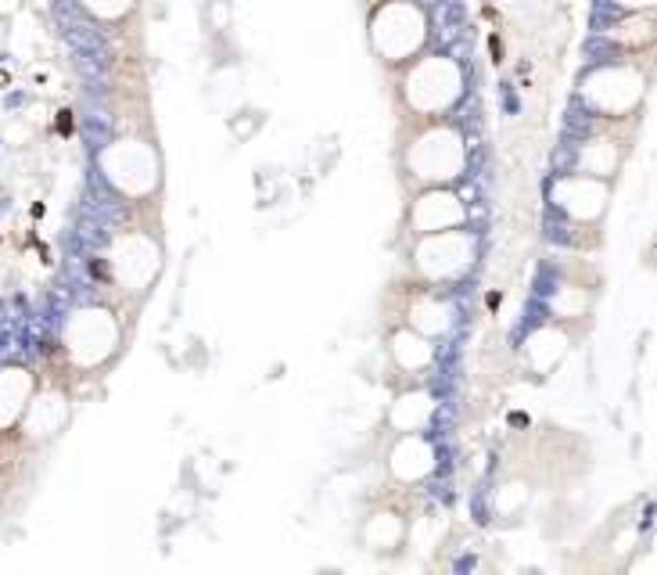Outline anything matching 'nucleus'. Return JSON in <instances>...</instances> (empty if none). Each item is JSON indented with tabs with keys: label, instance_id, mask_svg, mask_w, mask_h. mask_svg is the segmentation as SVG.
<instances>
[{
	"label": "nucleus",
	"instance_id": "f257e3e1",
	"mask_svg": "<svg viewBox=\"0 0 657 575\" xmlns=\"http://www.w3.org/2000/svg\"><path fill=\"white\" fill-rule=\"evenodd\" d=\"M428 40V15L413 0H385L370 15V47L381 62H410Z\"/></svg>",
	"mask_w": 657,
	"mask_h": 575
},
{
	"label": "nucleus",
	"instance_id": "f03ea898",
	"mask_svg": "<svg viewBox=\"0 0 657 575\" xmlns=\"http://www.w3.org/2000/svg\"><path fill=\"white\" fill-rule=\"evenodd\" d=\"M467 166V148L460 130H453L446 122H435L428 130H421L406 144V169L417 176L424 187H442L460 180Z\"/></svg>",
	"mask_w": 657,
	"mask_h": 575
},
{
	"label": "nucleus",
	"instance_id": "7ed1b4c3",
	"mask_svg": "<svg viewBox=\"0 0 657 575\" xmlns=\"http://www.w3.org/2000/svg\"><path fill=\"white\" fill-rule=\"evenodd\" d=\"M101 173L119 194L126 198H144L158 187L162 180V158L148 140L140 137H122L112 140L101 151Z\"/></svg>",
	"mask_w": 657,
	"mask_h": 575
},
{
	"label": "nucleus",
	"instance_id": "20e7f679",
	"mask_svg": "<svg viewBox=\"0 0 657 575\" xmlns=\"http://www.w3.org/2000/svg\"><path fill=\"white\" fill-rule=\"evenodd\" d=\"M464 94V72L446 54H428L406 76V101L421 115H446Z\"/></svg>",
	"mask_w": 657,
	"mask_h": 575
},
{
	"label": "nucleus",
	"instance_id": "39448f33",
	"mask_svg": "<svg viewBox=\"0 0 657 575\" xmlns=\"http://www.w3.org/2000/svg\"><path fill=\"white\" fill-rule=\"evenodd\" d=\"M474 263V238L464 227L421 234L413 248V266L428 284H453L460 281Z\"/></svg>",
	"mask_w": 657,
	"mask_h": 575
},
{
	"label": "nucleus",
	"instance_id": "423d86ee",
	"mask_svg": "<svg viewBox=\"0 0 657 575\" xmlns=\"http://www.w3.org/2000/svg\"><path fill=\"white\" fill-rule=\"evenodd\" d=\"M119 338L122 334H119L115 317L101 310V305H94V310L72 313L68 328H65V349L79 367H101L119 349Z\"/></svg>",
	"mask_w": 657,
	"mask_h": 575
},
{
	"label": "nucleus",
	"instance_id": "0eeeda50",
	"mask_svg": "<svg viewBox=\"0 0 657 575\" xmlns=\"http://www.w3.org/2000/svg\"><path fill=\"white\" fill-rule=\"evenodd\" d=\"M643 76L636 72L632 65H604L586 76V94L589 108L600 115H611V119H622L629 112H636L643 101Z\"/></svg>",
	"mask_w": 657,
	"mask_h": 575
},
{
	"label": "nucleus",
	"instance_id": "6e6552de",
	"mask_svg": "<svg viewBox=\"0 0 657 575\" xmlns=\"http://www.w3.org/2000/svg\"><path fill=\"white\" fill-rule=\"evenodd\" d=\"M108 270H112V277L126 292H140L158 274V245L148 234H137V230L119 234L112 241V252H108Z\"/></svg>",
	"mask_w": 657,
	"mask_h": 575
},
{
	"label": "nucleus",
	"instance_id": "1a4fd4ad",
	"mask_svg": "<svg viewBox=\"0 0 657 575\" xmlns=\"http://www.w3.org/2000/svg\"><path fill=\"white\" fill-rule=\"evenodd\" d=\"M607 198H611L607 180L589 176V173L560 176L557 187H553V202L578 223H596L600 216H604V209H607Z\"/></svg>",
	"mask_w": 657,
	"mask_h": 575
},
{
	"label": "nucleus",
	"instance_id": "9d476101",
	"mask_svg": "<svg viewBox=\"0 0 657 575\" xmlns=\"http://www.w3.org/2000/svg\"><path fill=\"white\" fill-rule=\"evenodd\" d=\"M467 223V205L460 202L449 184L442 187H424V194L410 205V227L417 234H438V230H453Z\"/></svg>",
	"mask_w": 657,
	"mask_h": 575
},
{
	"label": "nucleus",
	"instance_id": "9b49d317",
	"mask_svg": "<svg viewBox=\"0 0 657 575\" xmlns=\"http://www.w3.org/2000/svg\"><path fill=\"white\" fill-rule=\"evenodd\" d=\"M435 446L431 439L424 435V431H403L399 435V442L392 446V453H388V467H392V475L399 482H406V485H417V482H424L431 471H435Z\"/></svg>",
	"mask_w": 657,
	"mask_h": 575
},
{
	"label": "nucleus",
	"instance_id": "f8f14e48",
	"mask_svg": "<svg viewBox=\"0 0 657 575\" xmlns=\"http://www.w3.org/2000/svg\"><path fill=\"white\" fill-rule=\"evenodd\" d=\"M435 406L438 403H435V395L428 388H410L392 403L388 424L399 431V435H403V431H424L431 424V417H435Z\"/></svg>",
	"mask_w": 657,
	"mask_h": 575
},
{
	"label": "nucleus",
	"instance_id": "ddd939ff",
	"mask_svg": "<svg viewBox=\"0 0 657 575\" xmlns=\"http://www.w3.org/2000/svg\"><path fill=\"white\" fill-rule=\"evenodd\" d=\"M453 317H456V310L442 299V295H435V292H428V295H417L413 302H410V310H406V328H413V331H421V334H428L431 341L438 338V334H446L449 328H453Z\"/></svg>",
	"mask_w": 657,
	"mask_h": 575
},
{
	"label": "nucleus",
	"instance_id": "4468645a",
	"mask_svg": "<svg viewBox=\"0 0 657 575\" xmlns=\"http://www.w3.org/2000/svg\"><path fill=\"white\" fill-rule=\"evenodd\" d=\"M388 349H392L395 367H399V370H406V374H421V370H428V367H431V359H435L431 338L421 334V331H413V328H399V331H392Z\"/></svg>",
	"mask_w": 657,
	"mask_h": 575
},
{
	"label": "nucleus",
	"instance_id": "2eb2a0df",
	"mask_svg": "<svg viewBox=\"0 0 657 575\" xmlns=\"http://www.w3.org/2000/svg\"><path fill=\"white\" fill-rule=\"evenodd\" d=\"M571 346V338L564 328H557V323H542V328L524 341V356H528V364H532V370H553L564 352H568Z\"/></svg>",
	"mask_w": 657,
	"mask_h": 575
},
{
	"label": "nucleus",
	"instance_id": "dca6fc26",
	"mask_svg": "<svg viewBox=\"0 0 657 575\" xmlns=\"http://www.w3.org/2000/svg\"><path fill=\"white\" fill-rule=\"evenodd\" d=\"M32 395V377L22 367L0 370V424H15V417L29 406Z\"/></svg>",
	"mask_w": 657,
	"mask_h": 575
},
{
	"label": "nucleus",
	"instance_id": "f3484780",
	"mask_svg": "<svg viewBox=\"0 0 657 575\" xmlns=\"http://www.w3.org/2000/svg\"><path fill=\"white\" fill-rule=\"evenodd\" d=\"M618 166H622V151H618L614 140H589V144H582V151H578V173H589V176L607 180V176L618 173Z\"/></svg>",
	"mask_w": 657,
	"mask_h": 575
},
{
	"label": "nucleus",
	"instance_id": "a211bd4d",
	"mask_svg": "<svg viewBox=\"0 0 657 575\" xmlns=\"http://www.w3.org/2000/svg\"><path fill=\"white\" fill-rule=\"evenodd\" d=\"M363 539H367V547H374V550H399L406 539V521L392 511H381L363 525Z\"/></svg>",
	"mask_w": 657,
	"mask_h": 575
},
{
	"label": "nucleus",
	"instance_id": "6ab92c4d",
	"mask_svg": "<svg viewBox=\"0 0 657 575\" xmlns=\"http://www.w3.org/2000/svg\"><path fill=\"white\" fill-rule=\"evenodd\" d=\"M68 417V403H65V395L61 392H47L40 395L32 406H29V428H32V435H54Z\"/></svg>",
	"mask_w": 657,
	"mask_h": 575
},
{
	"label": "nucleus",
	"instance_id": "aec40b11",
	"mask_svg": "<svg viewBox=\"0 0 657 575\" xmlns=\"http://www.w3.org/2000/svg\"><path fill=\"white\" fill-rule=\"evenodd\" d=\"M586 305H589V299L578 288H560V295L553 302V317H578V313H586Z\"/></svg>",
	"mask_w": 657,
	"mask_h": 575
},
{
	"label": "nucleus",
	"instance_id": "412c9836",
	"mask_svg": "<svg viewBox=\"0 0 657 575\" xmlns=\"http://www.w3.org/2000/svg\"><path fill=\"white\" fill-rule=\"evenodd\" d=\"M83 4L94 11L97 18H122L126 11L137 4V0H83Z\"/></svg>",
	"mask_w": 657,
	"mask_h": 575
},
{
	"label": "nucleus",
	"instance_id": "4be33fe9",
	"mask_svg": "<svg viewBox=\"0 0 657 575\" xmlns=\"http://www.w3.org/2000/svg\"><path fill=\"white\" fill-rule=\"evenodd\" d=\"M524 500H528V489H524L521 482H514V485H503L499 496H496V511H499V514H506V511H510V503H514V507H521Z\"/></svg>",
	"mask_w": 657,
	"mask_h": 575
},
{
	"label": "nucleus",
	"instance_id": "5701e85b",
	"mask_svg": "<svg viewBox=\"0 0 657 575\" xmlns=\"http://www.w3.org/2000/svg\"><path fill=\"white\" fill-rule=\"evenodd\" d=\"M614 4L629 8V15H647V11L654 8V0H614Z\"/></svg>",
	"mask_w": 657,
	"mask_h": 575
}]
</instances>
